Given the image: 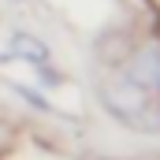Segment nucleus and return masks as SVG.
<instances>
[{"label":"nucleus","instance_id":"nucleus-1","mask_svg":"<svg viewBox=\"0 0 160 160\" xmlns=\"http://www.w3.org/2000/svg\"><path fill=\"white\" fill-rule=\"evenodd\" d=\"M101 101L104 108L127 127H138V130H160V116L153 119V93H145L142 86H134L130 78H112L101 86Z\"/></svg>","mask_w":160,"mask_h":160},{"label":"nucleus","instance_id":"nucleus-2","mask_svg":"<svg viewBox=\"0 0 160 160\" xmlns=\"http://www.w3.org/2000/svg\"><path fill=\"white\" fill-rule=\"evenodd\" d=\"M123 78H130L134 86H142L145 93H160V41L149 38L145 45H138L134 48V56L127 60V67H123Z\"/></svg>","mask_w":160,"mask_h":160},{"label":"nucleus","instance_id":"nucleus-3","mask_svg":"<svg viewBox=\"0 0 160 160\" xmlns=\"http://www.w3.org/2000/svg\"><path fill=\"white\" fill-rule=\"evenodd\" d=\"M8 52H11V56H15V60H26V63H48V48H45V45H41L38 38H30V34H22V30H19V34H15V38L8 41Z\"/></svg>","mask_w":160,"mask_h":160},{"label":"nucleus","instance_id":"nucleus-4","mask_svg":"<svg viewBox=\"0 0 160 160\" xmlns=\"http://www.w3.org/2000/svg\"><path fill=\"white\" fill-rule=\"evenodd\" d=\"M86 160H108V157H86Z\"/></svg>","mask_w":160,"mask_h":160}]
</instances>
